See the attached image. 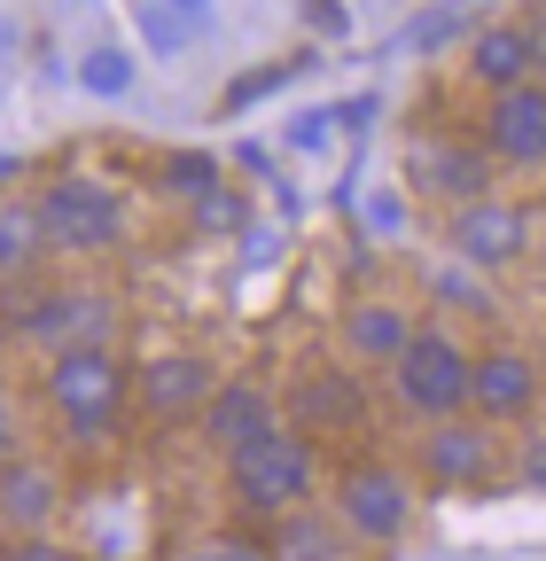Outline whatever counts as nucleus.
Here are the masks:
<instances>
[{
	"label": "nucleus",
	"instance_id": "f257e3e1",
	"mask_svg": "<svg viewBox=\"0 0 546 561\" xmlns=\"http://www.w3.org/2000/svg\"><path fill=\"white\" fill-rule=\"evenodd\" d=\"M227 483H235V500L250 515H289L305 491H312V437L297 430H265L250 445L227 453Z\"/></svg>",
	"mask_w": 546,
	"mask_h": 561
},
{
	"label": "nucleus",
	"instance_id": "f03ea898",
	"mask_svg": "<svg viewBox=\"0 0 546 561\" xmlns=\"http://www.w3.org/2000/svg\"><path fill=\"white\" fill-rule=\"evenodd\" d=\"M398 398L414 405V413H460L468 405V390H476V359L453 343V335H437V328H414V343L398 351Z\"/></svg>",
	"mask_w": 546,
	"mask_h": 561
},
{
	"label": "nucleus",
	"instance_id": "7ed1b4c3",
	"mask_svg": "<svg viewBox=\"0 0 546 561\" xmlns=\"http://www.w3.org/2000/svg\"><path fill=\"white\" fill-rule=\"evenodd\" d=\"M47 398L62 405L71 437H110L117 398H125V367L110 359L102 343H87V351H62V359H55V375H47Z\"/></svg>",
	"mask_w": 546,
	"mask_h": 561
},
{
	"label": "nucleus",
	"instance_id": "20e7f679",
	"mask_svg": "<svg viewBox=\"0 0 546 561\" xmlns=\"http://www.w3.org/2000/svg\"><path fill=\"white\" fill-rule=\"evenodd\" d=\"M39 227H47V250H110L125 234V203L102 180H55L39 195Z\"/></svg>",
	"mask_w": 546,
	"mask_h": 561
},
{
	"label": "nucleus",
	"instance_id": "39448f33",
	"mask_svg": "<svg viewBox=\"0 0 546 561\" xmlns=\"http://www.w3.org/2000/svg\"><path fill=\"white\" fill-rule=\"evenodd\" d=\"M531 250V219L515 203H460L453 210V257L460 265H485V273H500V265H515Z\"/></svg>",
	"mask_w": 546,
	"mask_h": 561
},
{
	"label": "nucleus",
	"instance_id": "423d86ee",
	"mask_svg": "<svg viewBox=\"0 0 546 561\" xmlns=\"http://www.w3.org/2000/svg\"><path fill=\"white\" fill-rule=\"evenodd\" d=\"M335 515H344L360 538H398L406 515H414V500H406L398 468H352L344 483H335Z\"/></svg>",
	"mask_w": 546,
	"mask_h": 561
},
{
	"label": "nucleus",
	"instance_id": "0eeeda50",
	"mask_svg": "<svg viewBox=\"0 0 546 561\" xmlns=\"http://www.w3.org/2000/svg\"><path fill=\"white\" fill-rule=\"evenodd\" d=\"M485 140H492V157H508V164H546V87L523 79V87L492 94Z\"/></svg>",
	"mask_w": 546,
	"mask_h": 561
},
{
	"label": "nucleus",
	"instance_id": "6e6552de",
	"mask_svg": "<svg viewBox=\"0 0 546 561\" xmlns=\"http://www.w3.org/2000/svg\"><path fill=\"white\" fill-rule=\"evenodd\" d=\"M212 390H219V382H212V367L187 359V351H180V359H149V367H141V382H133V398H141V413H149V421H180V413H195Z\"/></svg>",
	"mask_w": 546,
	"mask_h": 561
},
{
	"label": "nucleus",
	"instance_id": "1a4fd4ad",
	"mask_svg": "<svg viewBox=\"0 0 546 561\" xmlns=\"http://www.w3.org/2000/svg\"><path fill=\"white\" fill-rule=\"evenodd\" d=\"M414 187H430L445 203H485L492 164L476 149H453V140H422V149H414Z\"/></svg>",
	"mask_w": 546,
	"mask_h": 561
},
{
	"label": "nucleus",
	"instance_id": "9d476101",
	"mask_svg": "<svg viewBox=\"0 0 546 561\" xmlns=\"http://www.w3.org/2000/svg\"><path fill=\"white\" fill-rule=\"evenodd\" d=\"M203 430H212L219 453H235V445H250V437L273 430V398L258 382H219L212 398H203Z\"/></svg>",
	"mask_w": 546,
	"mask_h": 561
},
{
	"label": "nucleus",
	"instance_id": "9b49d317",
	"mask_svg": "<svg viewBox=\"0 0 546 561\" xmlns=\"http://www.w3.org/2000/svg\"><path fill=\"white\" fill-rule=\"evenodd\" d=\"M360 382L352 375H305L297 382V437H335V430H360Z\"/></svg>",
	"mask_w": 546,
	"mask_h": 561
},
{
	"label": "nucleus",
	"instance_id": "f8f14e48",
	"mask_svg": "<svg viewBox=\"0 0 546 561\" xmlns=\"http://www.w3.org/2000/svg\"><path fill=\"white\" fill-rule=\"evenodd\" d=\"M531 398H538L531 359H515V351H492V359H476V390H468V405H476V413L508 421V413H531Z\"/></svg>",
	"mask_w": 546,
	"mask_h": 561
},
{
	"label": "nucleus",
	"instance_id": "ddd939ff",
	"mask_svg": "<svg viewBox=\"0 0 546 561\" xmlns=\"http://www.w3.org/2000/svg\"><path fill=\"white\" fill-rule=\"evenodd\" d=\"M430 476L437 483H485L492 476V430L485 421H445L430 437Z\"/></svg>",
	"mask_w": 546,
	"mask_h": 561
},
{
	"label": "nucleus",
	"instance_id": "4468645a",
	"mask_svg": "<svg viewBox=\"0 0 546 561\" xmlns=\"http://www.w3.org/2000/svg\"><path fill=\"white\" fill-rule=\"evenodd\" d=\"M468 70H476V79H485L492 94L523 87V79H531V39H523V24H492V32H476Z\"/></svg>",
	"mask_w": 546,
	"mask_h": 561
},
{
	"label": "nucleus",
	"instance_id": "2eb2a0df",
	"mask_svg": "<svg viewBox=\"0 0 546 561\" xmlns=\"http://www.w3.org/2000/svg\"><path fill=\"white\" fill-rule=\"evenodd\" d=\"M55 515V483L39 476V468H24V460H9V468H0V523H9V530H39Z\"/></svg>",
	"mask_w": 546,
	"mask_h": 561
},
{
	"label": "nucleus",
	"instance_id": "dca6fc26",
	"mask_svg": "<svg viewBox=\"0 0 546 561\" xmlns=\"http://www.w3.org/2000/svg\"><path fill=\"white\" fill-rule=\"evenodd\" d=\"M352 351L360 359H398L406 343H414V328H406V312L398 305H383V297H367V305H352Z\"/></svg>",
	"mask_w": 546,
	"mask_h": 561
},
{
	"label": "nucleus",
	"instance_id": "f3484780",
	"mask_svg": "<svg viewBox=\"0 0 546 561\" xmlns=\"http://www.w3.org/2000/svg\"><path fill=\"white\" fill-rule=\"evenodd\" d=\"M133 32H141V47H149L157 62H172V55H187V47H195V32H203V24H187L180 9H164V0H133Z\"/></svg>",
	"mask_w": 546,
	"mask_h": 561
},
{
	"label": "nucleus",
	"instance_id": "a211bd4d",
	"mask_svg": "<svg viewBox=\"0 0 546 561\" xmlns=\"http://www.w3.org/2000/svg\"><path fill=\"white\" fill-rule=\"evenodd\" d=\"M39 250H47L39 203H0V273H24Z\"/></svg>",
	"mask_w": 546,
	"mask_h": 561
},
{
	"label": "nucleus",
	"instance_id": "6ab92c4d",
	"mask_svg": "<svg viewBox=\"0 0 546 561\" xmlns=\"http://www.w3.org/2000/svg\"><path fill=\"white\" fill-rule=\"evenodd\" d=\"M79 87H87L94 102H125V94H133V55H125V47H87Z\"/></svg>",
	"mask_w": 546,
	"mask_h": 561
},
{
	"label": "nucleus",
	"instance_id": "aec40b11",
	"mask_svg": "<svg viewBox=\"0 0 546 561\" xmlns=\"http://www.w3.org/2000/svg\"><path fill=\"white\" fill-rule=\"evenodd\" d=\"M265 553H273V561H344V553H335V530H328V523H305V515H289L282 530H273Z\"/></svg>",
	"mask_w": 546,
	"mask_h": 561
},
{
	"label": "nucleus",
	"instance_id": "412c9836",
	"mask_svg": "<svg viewBox=\"0 0 546 561\" xmlns=\"http://www.w3.org/2000/svg\"><path fill=\"white\" fill-rule=\"evenodd\" d=\"M157 180H164L172 195H187V203H195L203 187H219V157H212V149H180V157H164V164H157Z\"/></svg>",
	"mask_w": 546,
	"mask_h": 561
},
{
	"label": "nucleus",
	"instance_id": "4be33fe9",
	"mask_svg": "<svg viewBox=\"0 0 546 561\" xmlns=\"http://www.w3.org/2000/svg\"><path fill=\"white\" fill-rule=\"evenodd\" d=\"M195 227L203 234H242V195L235 187H203L195 195Z\"/></svg>",
	"mask_w": 546,
	"mask_h": 561
},
{
	"label": "nucleus",
	"instance_id": "5701e85b",
	"mask_svg": "<svg viewBox=\"0 0 546 561\" xmlns=\"http://www.w3.org/2000/svg\"><path fill=\"white\" fill-rule=\"evenodd\" d=\"M460 24H468V9H460V0H453V9H437V16H422V24H414V32H406L398 47H414V55H430V47H445V39H453Z\"/></svg>",
	"mask_w": 546,
	"mask_h": 561
},
{
	"label": "nucleus",
	"instance_id": "b1692460",
	"mask_svg": "<svg viewBox=\"0 0 546 561\" xmlns=\"http://www.w3.org/2000/svg\"><path fill=\"white\" fill-rule=\"evenodd\" d=\"M289 70H297V62H265V70H250V79H235V87H227V110H250L258 94L289 87Z\"/></svg>",
	"mask_w": 546,
	"mask_h": 561
},
{
	"label": "nucleus",
	"instance_id": "393cba45",
	"mask_svg": "<svg viewBox=\"0 0 546 561\" xmlns=\"http://www.w3.org/2000/svg\"><path fill=\"white\" fill-rule=\"evenodd\" d=\"M305 24L320 39H352V9H344V0H305Z\"/></svg>",
	"mask_w": 546,
	"mask_h": 561
},
{
	"label": "nucleus",
	"instance_id": "a878e982",
	"mask_svg": "<svg viewBox=\"0 0 546 561\" xmlns=\"http://www.w3.org/2000/svg\"><path fill=\"white\" fill-rule=\"evenodd\" d=\"M367 227H375V234H406V203H398L390 187H383V195H367Z\"/></svg>",
	"mask_w": 546,
	"mask_h": 561
},
{
	"label": "nucleus",
	"instance_id": "bb28decb",
	"mask_svg": "<svg viewBox=\"0 0 546 561\" xmlns=\"http://www.w3.org/2000/svg\"><path fill=\"white\" fill-rule=\"evenodd\" d=\"M328 125H335V117H328V110H312V117H297V133H289V140H297V149H320Z\"/></svg>",
	"mask_w": 546,
	"mask_h": 561
},
{
	"label": "nucleus",
	"instance_id": "cd10ccee",
	"mask_svg": "<svg viewBox=\"0 0 546 561\" xmlns=\"http://www.w3.org/2000/svg\"><path fill=\"white\" fill-rule=\"evenodd\" d=\"M523 39H531V70H538V87H546V9L523 24Z\"/></svg>",
	"mask_w": 546,
	"mask_h": 561
},
{
	"label": "nucleus",
	"instance_id": "c85d7f7f",
	"mask_svg": "<svg viewBox=\"0 0 546 561\" xmlns=\"http://www.w3.org/2000/svg\"><path fill=\"white\" fill-rule=\"evenodd\" d=\"M437 297H460V305H485V289H476L468 273H437Z\"/></svg>",
	"mask_w": 546,
	"mask_h": 561
},
{
	"label": "nucleus",
	"instance_id": "c756f323",
	"mask_svg": "<svg viewBox=\"0 0 546 561\" xmlns=\"http://www.w3.org/2000/svg\"><path fill=\"white\" fill-rule=\"evenodd\" d=\"M16 561H79V553H62V546H47V538H24V553Z\"/></svg>",
	"mask_w": 546,
	"mask_h": 561
},
{
	"label": "nucleus",
	"instance_id": "7c9ffc66",
	"mask_svg": "<svg viewBox=\"0 0 546 561\" xmlns=\"http://www.w3.org/2000/svg\"><path fill=\"white\" fill-rule=\"evenodd\" d=\"M164 9H180L187 24H212V0H164Z\"/></svg>",
	"mask_w": 546,
	"mask_h": 561
},
{
	"label": "nucleus",
	"instance_id": "2f4dec72",
	"mask_svg": "<svg viewBox=\"0 0 546 561\" xmlns=\"http://www.w3.org/2000/svg\"><path fill=\"white\" fill-rule=\"evenodd\" d=\"M9 460H16V421L0 413V468H9Z\"/></svg>",
	"mask_w": 546,
	"mask_h": 561
},
{
	"label": "nucleus",
	"instance_id": "473e14b6",
	"mask_svg": "<svg viewBox=\"0 0 546 561\" xmlns=\"http://www.w3.org/2000/svg\"><path fill=\"white\" fill-rule=\"evenodd\" d=\"M219 561H273L265 546H219Z\"/></svg>",
	"mask_w": 546,
	"mask_h": 561
},
{
	"label": "nucleus",
	"instance_id": "72a5a7b5",
	"mask_svg": "<svg viewBox=\"0 0 546 561\" xmlns=\"http://www.w3.org/2000/svg\"><path fill=\"white\" fill-rule=\"evenodd\" d=\"M0 180H24V157H0Z\"/></svg>",
	"mask_w": 546,
	"mask_h": 561
},
{
	"label": "nucleus",
	"instance_id": "f704fd0d",
	"mask_svg": "<svg viewBox=\"0 0 546 561\" xmlns=\"http://www.w3.org/2000/svg\"><path fill=\"white\" fill-rule=\"evenodd\" d=\"M187 561H219V546H203V553H187Z\"/></svg>",
	"mask_w": 546,
	"mask_h": 561
}]
</instances>
